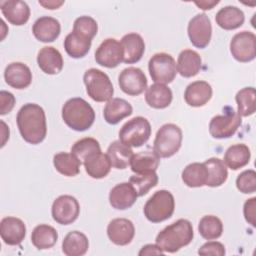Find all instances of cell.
<instances>
[{"label":"cell","mask_w":256,"mask_h":256,"mask_svg":"<svg viewBox=\"0 0 256 256\" xmlns=\"http://www.w3.org/2000/svg\"><path fill=\"white\" fill-rule=\"evenodd\" d=\"M18 130L22 138L29 144L41 143L47 134L46 116L43 108L35 103H26L16 116Z\"/></svg>","instance_id":"cell-1"},{"label":"cell","mask_w":256,"mask_h":256,"mask_svg":"<svg viewBox=\"0 0 256 256\" xmlns=\"http://www.w3.org/2000/svg\"><path fill=\"white\" fill-rule=\"evenodd\" d=\"M193 227L189 220L179 219L166 226L156 236V244L168 253H175L193 240Z\"/></svg>","instance_id":"cell-2"},{"label":"cell","mask_w":256,"mask_h":256,"mask_svg":"<svg viewBox=\"0 0 256 256\" xmlns=\"http://www.w3.org/2000/svg\"><path fill=\"white\" fill-rule=\"evenodd\" d=\"M61 115L64 123L78 132L88 130L95 120L94 109L86 100L80 97L67 100L62 107Z\"/></svg>","instance_id":"cell-3"},{"label":"cell","mask_w":256,"mask_h":256,"mask_svg":"<svg viewBox=\"0 0 256 256\" xmlns=\"http://www.w3.org/2000/svg\"><path fill=\"white\" fill-rule=\"evenodd\" d=\"M175 209V200L168 190L156 191L145 203L143 212L147 220L152 223H160L169 219Z\"/></svg>","instance_id":"cell-4"},{"label":"cell","mask_w":256,"mask_h":256,"mask_svg":"<svg viewBox=\"0 0 256 256\" xmlns=\"http://www.w3.org/2000/svg\"><path fill=\"white\" fill-rule=\"evenodd\" d=\"M182 139V130L179 126L173 123L164 124L156 133L153 151L160 158L172 157L179 151Z\"/></svg>","instance_id":"cell-5"},{"label":"cell","mask_w":256,"mask_h":256,"mask_svg":"<svg viewBox=\"0 0 256 256\" xmlns=\"http://www.w3.org/2000/svg\"><path fill=\"white\" fill-rule=\"evenodd\" d=\"M83 81L88 96L96 102H105L112 99L114 88L108 75L103 71L90 68L85 71Z\"/></svg>","instance_id":"cell-6"},{"label":"cell","mask_w":256,"mask_h":256,"mask_svg":"<svg viewBox=\"0 0 256 256\" xmlns=\"http://www.w3.org/2000/svg\"><path fill=\"white\" fill-rule=\"evenodd\" d=\"M151 136L150 122L142 117L137 116L127 121L119 131V140L130 147H141Z\"/></svg>","instance_id":"cell-7"},{"label":"cell","mask_w":256,"mask_h":256,"mask_svg":"<svg viewBox=\"0 0 256 256\" xmlns=\"http://www.w3.org/2000/svg\"><path fill=\"white\" fill-rule=\"evenodd\" d=\"M148 69L152 80L159 84L171 83L177 74V67L174 58L167 53L154 54L148 63Z\"/></svg>","instance_id":"cell-8"},{"label":"cell","mask_w":256,"mask_h":256,"mask_svg":"<svg viewBox=\"0 0 256 256\" xmlns=\"http://www.w3.org/2000/svg\"><path fill=\"white\" fill-rule=\"evenodd\" d=\"M242 123L241 116L231 107H225L223 115L214 116L209 123V133L213 138L226 139L233 136Z\"/></svg>","instance_id":"cell-9"},{"label":"cell","mask_w":256,"mask_h":256,"mask_svg":"<svg viewBox=\"0 0 256 256\" xmlns=\"http://www.w3.org/2000/svg\"><path fill=\"white\" fill-rule=\"evenodd\" d=\"M230 52L235 60L246 63L256 57V36L253 32L242 31L235 34L230 42Z\"/></svg>","instance_id":"cell-10"},{"label":"cell","mask_w":256,"mask_h":256,"mask_svg":"<svg viewBox=\"0 0 256 256\" xmlns=\"http://www.w3.org/2000/svg\"><path fill=\"white\" fill-rule=\"evenodd\" d=\"M79 213L80 205L77 199L71 195H61L52 204V218L61 225L72 224L78 218Z\"/></svg>","instance_id":"cell-11"},{"label":"cell","mask_w":256,"mask_h":256,"mask_svg":"<svg viewBox=\"0 0 256 256\" xmlns=\"http://www.w3.org/2000/svg\"><path fill=\"white\" fill-rule=\"evenodd\" d=\"M187 33L193 46L199 49L207 47L212 36L210 18L205 13L195 15L188 23Z\"/></svg>","instance_id":"cell-12"},{"label":"cell","mask_w":256,"mask_h":256,"mask_svg":"<svg viewBox=\"0 0 256 256\" xmlns=\"http://www.w3.org/2000/svg\"><path fill=\"white\" fill-rule=\"evenodd\" d=\"M124 51L119 41L114 38L105 39L95 51V61L106 68H115L123 62Z\"/></svg>","instance_id":"cell-13"},{"label":"cell","mask_w":256,"mask_h":256,"mask_svg":"<svg viewBox=\"0 0 256 256\" xmlns=\"http://www.w3.org/2000/svg\"><path fill=\"white\" fill-rule=\"evenodd\" d=\"M118 84L125 94L138 96L147 89V78L140 68L128 67L119 74Z\"/></svg>","instance_id":"cell-14"},{"label":"cell","mask_w":256,"mask_h":256,"mask_svg":"<svg viewBox=\"0 0 256 256\" xmlns=\"http://www.w3.org/2000/svg\"><path fill=\"white\" fill-rule=\"evenodd\" d=\"M107 235L110 241L115 245H128L135 235L134 224L126 218H115L111 220L107 226Z\"/></svg>","instance_id":"cell-15"},{"label":"cell","mask_w":256,"mask_h":256,"mask_svg":"<svg viewBox=\"0 0 256 256\" xmlns=\"http://www.w3.org/2000/svg\"><path fill=\"white\" fill-rule=\"evenodd\" d=\"M0 235L5 244L10 246L19 245L26 236V226L17 217H4L0 222Z\"/></svg>","instance_id":"cell-16"},{"label":"cell","mask_w":256,"mask_h":256,"mask_svg":"<svg viewBox=\"0 0 256 256\" xmlns=\"http://www.w3.org/2000/svg\"><path fill=\"white\" fill-rule=\"evenodd\" d=\"M138 194L130 182L115 185L109 193V203L117 210H126L136 202Z\"/></svg>","instance_id":"cell-17"},{"label":"cell","mask_w":256,"mask_h":256,"mask_svg":"<svg viewBox=\"0 0 256 256\" xmlns=\"http://www.w3.org/2000/svg\"><path fill=\"white\" fill-rule=\"evenodd\" d=\"M4 79L9 86L15 89H24L32 82V72L26 64L13 62L5 68Z\"/></svg>","instance_id":"cell-18"},{"label":"cell","mask_w":256,"mask_h":256,"mask_svg":"<svg viewBox=\"0 0 256 256\" xmlns=\"http://www.w3.org/2000/svg\"><path fill=\"white\" fill-rule=\"evenodd\" d=\"M32 32L38 41L49 43L53 42L59 37L61 32V25L56 18L50 16H42L34 22L32 26Z\"/></svg>","instance_id":"cell-19"},{"label":"cell","mask_w":256,"mask_h":256,"mask_svg":"<svg viewBox=\"0 0 256 256\" xmlns=\"http://www.w3.org/2000/svg\"><path fill=\"white\" fill-rule=\"evenodd\" d=\"M3 16L13 25L21 26L27 23L30 17V8L26 2L21 0H7L0 2Z\"/></svg>","instance_id":"cell-20"},{"label":"cell","mask_w":256,"mask_h":256,"mask_svg":"<svg viewBox=\"0 0 256 256\" xmlns=\"http://www.w3.org/2000/svg\"><path fill=\"white\" fill-rule=\"evenodd\" d=\"M212 97L211 85L202 80L190 83L184 92L185 102L192 107H202L207 104Z\"/></svg>","instance_id":"cell-21"},{"label":"cell","mask_w":256,"mask_h":256,"mask_svg":"<svg viewBox=\"0 0 256 256\" xmlns=\"http://www.w3.org/2000/svg\"><path fill=\"white\" fill-rule=\"evenodd\" d=\"M37 63L39 68L49 75H55L61 72L64 64L61 53L52 46H45L39 50Z\"/></svg>","instance_id":"cell-22"},{"label":"cell","mask_w":256,"mask_h":256,"mask_svg":"<svg viewBox=\"0 0 256 256\" xmlns=\"http://www.w3.org/2000/svg\"><path fill=\"white\" fill-rule=\"evenodd\" d=\"M121 45L124 51L123 62L134 64L140 61L145 52V43L138 33H128L121 39Z\"/></svg>","instance_id":"cell-23"},{"label":"cell","mask_w":256,"mask_h":256,"mask_svg":"<svg viewBox=\"0 0 256 256\" xmlns=\"http://www.w3.org/2000/svg\"><path fill=\"white\" fill-rule=\"evenodd\" d=\"M133 112L131 104L122 98L110 99L104 107V120L111 125L118 124L124 118L130 116Z\"/></svg>","instance_id":"cell-24"},{"label":"cell","mask_w":256,"mask_h":256,"mask_svg":"<svg viewBox=\"0 0 256 256\" xmlns=\"http://www.w3.org/2000/svg\"><path fill=\"white\" fill-rule=\"evenodd\" d=\"M202 66L200 55L191 49H185L180 52L177 60V72L185 78L196 76Z\"/></svg>","instance_id":"cell-25"},{"label":"cell","mask_w":256,"mask_h":256,"mask_svg":"<svg viewBox=\"0 0 256 256\" xmlns=\"http://www.w3.org/2000/svg\"><path fill=\"white\" fill-rule=\"evenodd\" d=\"M217 25L224 30H235L241 27L245 21L243 11L236 6H225L215 16Z\"/></svg>","instance_id":"cell-26"},{"label":"cell","mask_w":256,"mask_h":256,"mask_svg":"<svg viewBox=\"0 0 256 256\" xmlns=\"http://www.w3.org/2000/svg\"><path fill=\"white\" fill-rule=\"evenodd\" d=\"M173 99L171 89L164 85L155 83L147 88L145 93L146 103L155 109H164L168 107Z\"/></svg>","instance_id":"cell-27"},{"label":"cell","mask_w":256,"mask_h":256,"mask_svg":"<svg viewBox=\"0 0 256 256\" xmlns=\"http://www.w3.org/2000/svg\"><path fill=\"white\" fill-rule=\"evenodd\" d=\"M86 173L93 179H101L106 177L111 170V162L107 156L102 152L92 154L83 162Z\"/></svg>","instance_id":"cell-28"},{"label":"cell","mask_w":256,"mask_h":256,"mask_svg":"<svg viewBox=\"0 0 256 256\" xmlns=\"http://www.w3.org/2000/svg\"><path fill=\"white\" fill-rule=\"evenodd\" d=\"M251 158V152L246 144L239 143L230 146L225 154L223 162L231 170H238L246 166Z\"/></svg>","instance_id":"cell-29"},{"label":"cell","mask_w":256,"mask_h":256,"mask_svg":"<svg viewBox=\"0 0 256 256\" xmlns=\"http://www.w3.org/2000/svg\"><path fill=\"white\" fill-rule=\"evenodd\" d=\"M107 156L111 162V165L116 169H126L130 165L133 151L130 146L124 144L120 140L113 141L108 149Z\"/></svg>","instance_id":"cell-30"},{"label":"cell","mask_w":256,"mask_h":256,"mask_svg":"<svg viewBox=\"0 0 256 256\" xmlns=\"http://www.w3.org/2000/svg\"><path fill=\"white\" fill-rule=\"evenodd\" d=\"M89 248L86 235L80 231H71L63 239L62 251L67 256H82Z\"/></svg>","instance_id":"cell-31"},{"label":"cell","mask_w":256,"mask_h":256,"mask_svg":"<svg viewBox=\"0 0 256 256\" xmlns=\"http://www.w3.org/2000/svg\"><path fill=\"white\" fill-rule=\"evenodd\" d=\"M92 40L74 31L70 32L64 39V49L66 53L75 59L83 58L91 48Z\"/></svg>","instance_id":"cell-32"},{"label":"cell","mask_w":256,"mask_h":256,"mask_svg":"<svg viewBox=\"0 0 256 256\" xmlns=\"http://www.w3.org/2000/svg\"><path fill=\"white\" fill-rule=\"evenodd\" d=\"M159 163L160 157L154 151H141L133 154L130 161V167L134 173L140 174L156 171Z\"/></svg>","instance_id":"cell-33"},{"label":"cell","mask_w":256,"mask_h":256,"mask_svg":"<svg viewBox=\"0 0 256 256\" xmlns=\"http://www.w3.org/2000/svg\"><path fill=\"white\" fill-rule=\"evenodd\" d=\"M58 239L56 229L47 224L37 225L31 234L32 244L39 250L49 249L53 247Z\"/></svg>","instance_id":"cell-34"},{"label":"cell","mask_w":256,"mask_h":256,"mask_svg":"<svg viewBox=\"0 0 256 256\" xmlns=\"http://www.w3.org/2000/svg\"><path fill=\"white\" fill-rule=\"evenodd\" d=\"M82 162L72 153L59 152L53 157V165L55 169L62 175L74 177L79 174Z\"/></svg>","instance_id":"cell-35"},{"label":"cell","mask_w":256,"mask_h":256,"mask_svg":"<svg viewBox=\"0 0 256 256\" xmlns=\"http://www.w3.org/2000/svg\"><path fill=\"white\" fill-rule=\"evenodd\" d=\"M181 177L185 185L191 188H197L206 185L208 172L204 163L194 162L184 168Z\"/></svg>","instance_id":"cell-36"},{"label":"cell","mask_w":256,"mask_h":256,"mask_svg":"<svg viewBox=\"0 0 256 256\" xmlns=\"http://www.w3.org/2000/svg\"><path fill=\"white\" fill-rule=\"evenodd\" d=\"M204 165L206 166V169L208 172V177L206 182L207 186L219 187L225 183L228 177V171L223 160L216 157H212L207 159L204 162Z\"/></svg>","instance_id":"cell-37"},{"label":"cell","mask_w":256,"mask_h":256,"mask_svg":"<svg viewBox=\"0 0 256 256\" xmlns=\"http://www.w3.org/2000/svg\"><path fill=\"white\" fill-rule=\"evenodd\" d=\"M237 113L241 117L253 115L256 110V92L254 87H245L237 92L235 96Z\"/></svg>","instance_id":"cell-38"},{"label":"cell","mask_w":256,"mask_h":256,"mask_svg":"<svg viewBox=\"0 0 256 256\" xmlns=\"http://www.w3.org/2000/svg\"><path fill=\"white\" fill-rule=\"evenodd\" d=\"M198 232L206 240L218 239L223 232V223L217 216H203L198 224Z\"/></svg>","instance_id":"cell-39"},{"label":"cell","mask_w":256,"mask_h":256,"mask_svg":"<svg viewBox=\"0 0 256 256\" xmlns=\"http://www.w3.org/2000/svg\"><path fill=\"white\" fill-rule=\"evenodd\" d=\"M101 152L99 142L92 137H85L76 141L71 147V153L75 155L81 162L92 154Z\"/></svg>","instance_id":"cell-40"},{"label":"cell","mask_w":256,"mask_h":256,"mask_svg":"<svg viewBox=\"0 0 256 256\" xmlns=\"http://www.w3.org/2000/svg\"><path fill=\"white\" fill-rule=\"evenodd\" d=\"M129 182L135 188L138 196H144L150 189L157 185L158 175L156 174V171L135 174L130 177Z\"/></svg>","instance_id":"cell-41"},{"label":"cell","mask_w":256,"mask_h":256,"mask_svg":"<svg viewBox=\"0 0 256 256\" xmlns=\"http://www.w3.org/2000/svg\"><path fill=\"white\" fill-rule=\"evenodd\" d=\"M73 31L92 40L97 34L98 24L96 20L90 16H80L74 21Z\"/></svg>","instance_id":"cell-42"},{"label":"cell","mask_w":256,"mask_h":256,"mask_svg":"<svg viewBox=\"0 0 256 256\" xmlns=\"http://www.w3.org/2000/svg\"><path fill=\"white\" fill-rule=\"evenodd\" d=\"M236 187L244 194L254 193L256 191V172L253 169L241 172L236 179Z\"/></svg>","instance_id":"cell-43"},{"label":"cell","mask_w":256,"mask_h":256,"mask_svg":"<svg viewBox=\"0 0 256 256\" xmlns=\"http://www.w3.org/2000/svg\"><path fill=\"white\" fill-rule=\"evenodd\" d=\"M225 247L222 243L218 241H209L203 244L199 250V255H214V256H223L225 255Z\"/></svg>","instance_id":"cell-44"},{"label":"cell","mask_w":256,"mask_h":256,"mask_svg":"<svg viewBox=\"0 0 256 256\" xmlns=\"http://www.w3.org/2000/svg\"><path fill=\"white\" fill-rule=\"evenodd\" d=\"M15 97L11 92L1 90L0 91V114L6 115L11 112L15 105Z\"/></svg>","instance_id":"cell-45"},{"label":"cell","mask_w":256,"mask_h":256,"mask_svg":"<svg viewBox=\"0 0 256 256\" xmlns=\"http://www.w3.org/2000/svg\"><path fill=\"white\" fill-rule=\"evenodd\" d=\"M243 214L245 217V220L251 224L253 227L256 226L255 221V215H256V198L252 197L250 199H247L244 203L243 207Z\"/></svg>","instance_id":"cell-46"},{"label":"cell","mask_w":256,"mask_h":256,"mask_svg":"<svg viewBox=\"0 0 256 256\" xmlns=\"http://www.w3.org/2000/svg\"><path fill=\"white\" fill-rule=\"evenodd\" d=\"M140 256L143 255H163L164 251L156 244H147L141 248L138 253Z\"/></svg>","instance_id":"cell-47"},{"label":"cell","mask_w":256,"mask_h":256,"mask_svg":"<svg viewBox=\"0 0 256 256\" xmlns=\"http://www.w3.org/2000/svg\"><path fill=\"white\" fill-rule=\"evenodd\" d=\"M39 4L46 9H58L61 5L64 4V1H39Z\"/></svg>","instance_id":"cell-48"},{"label":"cell","mask_w":256,"mask_h":256,"mask_svg":"<svg viewBox=\"0 0 256 256\" xmlns=\"http://www.w3.org/2000/svg\"><path fill=\"white\" fill-rule=\"evenodd\" d=\"M200 9L202 10H210L212 9L215 5H217L219 3V1H196L194 2Z\"/></svg>","instance_id":"cell-49"}]
</instances>
